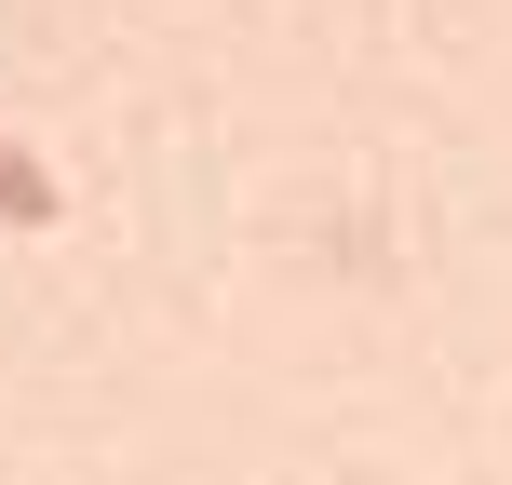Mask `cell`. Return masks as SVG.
<instances>
[{
	"mask_svg": "<svg viewBox=\"0 0 512 485\" xmlns=\"http://www.w3.org/2000/svg\"><path fill=\"white\" fill-rule=\"evenodd\" d=\"M0 230H54V176L14 149V135H0Z\"/></svg>",
	"mask_w": 512,
	"mask_h": 485,
	"instance_id": "6da1fadb",
	"label": "cell"
}]
</instances>
